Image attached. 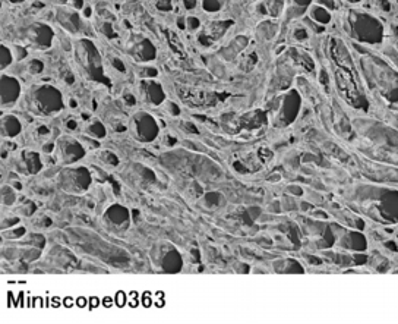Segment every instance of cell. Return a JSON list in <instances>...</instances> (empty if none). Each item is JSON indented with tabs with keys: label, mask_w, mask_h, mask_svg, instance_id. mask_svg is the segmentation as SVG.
<instances>
[{
	"label": "cell",
	"mask_w": 398,
	"mask_h": 324,
	"mask_svg": "<svg viewBox=\"0 0 398 324\" xmlns=\"http://www.w3.org/2000/svg\"><path fill=\"white\" fill-rule=\"evenodd\" d=\"M37 100L40 103L41 110H44L45 113H51V112H57L59 109H62V95L59 91H56L51 87H42L37 93Z\"/></svg>",
	"instance_id": "obj_1"
},
{
	"label": "cell",
	"mask_w": 398,
	"mask_h": 324,
	"mask_svg": "<svg viewBox=\"0 0 398 324\" xmlns=\"http://www.w3.org/2000/svg\"><path fill=\"white\" fill-rule=\"evenodd\" d=\"M21 93V85L12 77H3L1 78V103L4 106H9L16 101Z\"/></svg>",
	"instance_id": "obj_2"
},
{
	"label": "cell",
	"mask_w": 398,
	"mask_h": 324,
	"mask_svg": "<svg viewBox=\"0 0 398 324\" xmlns=\"http://www.w3.org/2000/svg\"><path fill=\"white\" fill-rule=\"evenodd\" d=\"M138 132H139V137L145 141H151L153 138L157 137V132H159V128H157V123L156 121L151 118V116H141L138 119Z\"/></svg>",
	"instance_id": "obj_3"
},
{
	"label": "cell",
	"mask_w": 398,
	"mask_h": 324,
	"mask_svg": "<svg viewBox=\"0 0 398 324\" xmlns=\"http://www.w3.org/2000/svg\"><path fill=\"white\" fill-rule=\"evenodd\" d=\"M3 134L7 137H15L21 132V123L13 116H6L3 119Z\"/></svg>",
	"instance_id": "obj_4"
},
{
	"label": "cell",
	"mask_w": 398,
	"mask_h": 324,
	"mask_svg": "<svg viewBox=\"0 0 398 324\" xmlns=\"http://www.w3.org/2000/svg\"><path fill=\"white\" fill-rule=\"evenodd\" d=\"M164 269H167V272H179L182 269V260L176 251L168 252V255L164 261Z\"/></svg>",
	"instance_id": "obj_5"
},
{
	"label": "cell",
	"mask_w": 398,
	"mask_h": 324,
	"mask_svg": "<svg viewBox=\"0 0 398 324\" xmlns=\"http://www.w3.org/2000/svg\"><path fill=\"white\" fill-rule=\"evenodd\" d=\"M12 53L6 46H1V68H7L12 63Z\"/></svg>",
	"instance_id": "obj_6"
},
{
	"label": "cell",
	"mask_w": 398,
	"mask_h": 324,
	"mask_svg": "<svg viewBox=\"0 0 398 324\" xmlns=\"http://www.w3.org/2000/svg\"><path fill=\"white\" fill-rule=\"evenodd\" d=\"M202 6L208 12H215V10H218L221 7L218 0H202Z\"/></svg>",
	"instance_id": "obj_7"
},
{
	"label": "cell",
	"mask_w": 398,
	"mask_h": 324,
	"mask_svg": "<svg viewBox=\"0 0 398 324\" xmlns=\"http://www.w3.org/2000/svg\"><path fill=\"white\" fill-rule=\"evenodd\" d=\"M91 132H92L95 137H104V135H106V131H104V128H103L101 123H94V125L91 126Z\"/></svg>",
	"instance_id": "obj_8"
},
{
	"label": "cell",
	"mask_w": 398,
	"mask_h": 324,
	"mask_svg": "<svg viewBox=\"0 0 398 324\" xmlns=\"http://www.w3.org/2000/svg\"><path fill=\"white\" fill-rule=\"evenodd\" d=\"M42 63H41L40 60H33L31 62V65H30V71L31 72H34V74H40L41 71H42Z\"/></svg>",
	"instance_id": "obj_9"
},
{
	"label": "cell",
	"mask_w": 398,
	"mask_h": 324,
	"mask_svg": "<svg viewBox=\"0 0 398 324\" xmlns=\"http://www.w3.org/2000/svg\"><path fill=\"white\" fill-rule=\"evenodd\" d=\"M188 24H189V28H191V30H197V28H199V21L197 18H189V19H188Z\"/></svg>",
	"instance_id": "obj_10"
},
{
	"label": "cell",
	"mask_w": 398,
	"mask_h": 324,
	"mask_svg": "<svg viewBox=\"0 0 398 324\" xmlns=\"http://www.w3.org/2000/svg\"><path fill=\"white\" fill-rule=\"evenodd\" d=\"M186 9H194L197 6V0H183Z\"/></svg>",
	"instance_id": "obj_11"
},
{
	"label": "cell",
	"mask_w": 398,
	"mask_h": 324,
	"mask_svg": "<svg viewBox=\"0 0 398 324\" xmlns=\"http://www.w3.org/2000/svg\"><path fill=\"white\" fill-rule=\"evenodd\" d=\"M68 128H69V129H75V128H77V122H69V123H68Z\"/></svg>",
	"instance_id": "obj_12"
},
{
	"label": "cell",
	"mask_w": 398,
	"mask_h": 324,
	"mask_svg": "<svg viewBox=\"0 0 398 324\" xmlns=\"http://www.w3.org/2000/svg\"><path fill=\"white\" fill-rule=\"evenodd\" d=\"M12 3H19V1H24V0H10Z\"/></svg>",
	"instance_id": "obj_13"
}]
</instances>
